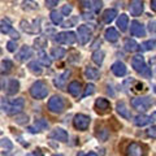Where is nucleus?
Returning a JSON list of instances; mask_svg holds the SVG:
<instances>
[{"instance_id": "obj_1", "label": "nucleus", "mask_w": 156, "mask_h": 156, "mask_svg": "<svg viewBox=\"0 0 156 156\" xmlns=\"http://www.w3.org/2000/svg\"><path fill=\"white\" fill-rule=\"evenodd\" d=\"M23 105H25V100H23V98H17V99L9 101V103H8V101L3 100V108H4V111H5L8 115H11V116L21 113L22 109H23Z\"/></svg>"}, {"instance_id": "obj_2", "label": "nucleus", "mask_w": 156, "mask_h": 156, "mask_svg": "<svg viewBox=\"0 0 156 156\" xmlns=\"http://www.w3.org/2000/svg\"><path fill=\"white\" fill-rule=\"evenodd\" d=\"M30 95L34 99H44L48 95V86L44 81H37L30 87Z\"/></svg>"}, {"instance_id": "obj_3", "label": "nucleus", "mask_w": 156, "mask_h": 156, "mask_svg": "<svg viewBox=\"0 0 156 156\" xmlns=\"http://www.w3.org/2000/svg\"><path fill=\"white\" fill-rule=\"evenodd\" d=\"M131 65H133L134 70L140 73L142 76H146V77H150L151 76V72H150V68H147L146 65V61H144V57L142 55H136L133 57L131 60Z\"/></svg>"}, {"instance_id": "obj_4", "label": "nucleus", "mask_w": 156, "mask_h": 156, "mask_svg": "<svg viewBox=\"0 0 156 156\" xmlns=\"http://www.w3.org/2000/svg\"><path fill=\"white\" fill-rule=\"evenodd\" d=\"M131 105L133 108L139 111V112H146L151 108L152 105V99L150 96H140V98H134L131 100Z\"/></svg>"}, {"instance_id": "obj_5", "label": "nucleus", "mask_w": 156, "mask_h": 156, "mask_svg": "<svg viewBox=\"0 0 156 156\" xmlns=\"http://www.w3.org/2000/svg\"><path fill=\"white\" fill-rule=\"evenodd\" d=\"M53 39H55V42L58 43V44L70 46L77 42V35L73 31H62V33H57Z\"/></svg>"}, {"instance_id": "obj_6", "label": "nucleus", "mask_w": 156, "mask_h": 156, "mask_svg": "<svg viewBox=\"0 0 156 156\" xmlns=\"http://www.w3.org/2000/svg\"><path fill=\"white\" fill-rule=\"evenodd\" d=\"M48 109H50L52 113H61L62 111L65 109V103L62 100L61 96L53 95L50 100H48Z\"/></svg>"}, {"instance_id": "obj_7", "label": "nucleus", "mask_w": 156, "mask_h": 156, "mask_svg": "<svg viewBox=\"0 0 156 156\" xmlns=\"http://www.w3.org/2000/svg\"><path fill=\"white\" fill-rule=\"evenodd\" d=\"M90 117L86 116L83 113H78L74 116V120H73V125H74V128L77 130H81V131H85L87 130L90 125Z\"/></svg>"}, {"instance_id": "obj_8", "label": "nucleus", "mask_w": 156, "mask_h": 156, "mask_svg": "<svg viewBox=\"0 0 156 156\" xmlns=\"http://www.w3.org/2000/svg\"><path fill=\"white\" fill-rule=\"evenodd\" d=\"M41 21L39 20H34V21L30 23L29 21H25V20H22L21 22H20V26H21V30L25 31L27 34H37L41 31Z\"/></svg>"}, {"instance_id": "obj_9", "label": "nucleus", "mask_w": 156, "mask_h": 156, "mask_svg": "<svg viewBox=\"0 0 156 156\" xmlns=\"http://www.w3.org/2000/svg\"><path fill=\"white\" fill-rule=\"evenodd\" d=\"M76 35H77V39L81 44H86V43L90 41L91 35H92V30L89 26L81 25V26H78V30H77Z\"/></svg>"}, {"instance_id": "obj_10", "label": "nucleus", "mask_w": 156, "mask_h": 156, "mask_svg": "<svg viewBox=\"0 0 156 156\" xmlns=\"http://www.w3.org/2000/svg\"><path fill=\"white\" fill-rule=\"evenodd\" d=\"M0 31H2L3 34H8V35H11L13 39H16V41L20 38L18 31L14 30V29L12 27V25L7 21V20H3V21L0 22Z\"/></svg>"}, {"instance_id": "obj_11", "label": "nucleus", "mask_w": 156, "mask_h": 156, "mask_svg": "<svg viewBox=\"0 0 156 156\" xmlns=\"http://www.w3.org/2000/svg\"><path fill=\"white\" fill-rule=\"evenodd\" d=\"M33 48L29 46H22L20 48V51L16 53V58L20 62H25L26 60H29L30 57H33Z\"/></svg>"}, {"instance_id": "obj_12", "label": "nucleus", "mask_w": 156, "mask_h": 156, "mask_svg": "<svg viewBox=\"0 0 156 156\" xmlns=\"http://www.w3.org/2000/svg\"><path fill=\"white\" fill-rule=\"evenodd\" d=\"M109 109H111V103L107 99H104V98H99V99H96V101H95V111L99 115H104Z\"/></svg>"}, {"instance_id": "obj_13", "label": "nucleus", "mask_w": 156, "mask_h": 156, "mask_svg": "<svg viewBox=\"0 0 156 156\" xmlns=\"http://www.w3.org/2000/svg\"><path fill=\"white\" fill-rule=\"evenodd\" d=\"M50 138L51 139H55V140H60V142H68V138H69V135L68 133L61 129V128H56L53 129L51 133H50Z\"/></svg>"}, {"instance_id": "obj_14", "label": "nucleus", "mask_w": 156, "mask_h": 156, "mask_svg": "<svg viewBox=\"0 0 156 156\" xmlns=\"http://www.w3.org/2000/svg\"><path fill=\"white\" fill-rule=\"evenodd\" d=\"M130 33H131V35H134V37H144L146 29L140 22L134 20V21H131V23H130Z\"/></svg>"}, {"instance_id": "obj_15", "label": "nucleus", "mask_w": 156, "mask_h": 156, "mask_svg": "<svg viewBox=\"0 0 156 156\" xmlns=\"http://www.w3.org/2000/svg\"><path fill=\"white\" fill-rule=\"evenodd\" d=\"M112 73L116 76V77H124L126 74V72H128V69H126V66L124 62L121 61H116L113 65H112Z\"/></svg>"}, {"instance_id": "obj_16", "label": "nucleus", "mask_w": 156, "mask_h": 156, "mask_svg": "<svg viewBox=\"0 0 156 156\" xmlns=\"http://www.w3.org/2000/svg\"><path fill=\"white\" fill-rule=\"evenodd\" d=\"M70 76V70H65L62 74H60L58 77H56L55 80H53V83L57 89H65V85H66V78Z\"/></svg>"}, {"instance_id": "obj_17", "label": "nucleus", "mask_w": 156, "mask_h": 156, "mask_svg": "<svg viewBox=\"0 0 156 156\" xmlns=\"http://www.w3.org/2000/svg\"><path fill=\"white\" fill-rule=\"evenodd\" d=\"M128 155L129 156H143L144 155L143 147L138 143H130L128 147Z\"/></svg>"}, {"instance_id": "obj_18", "label": "nucleus", "mask_w": 156, "mask_h": 156, "mask_svg": "<svg viewBox=\"0 0 156 156\" xmlns=\"http://www.w3.org/2000/svg\"><path fill=\"white\" fill-rule=\"evenodd\" d=\"M116 109H117V112H119V115L121 117H124V119H126V120H130L131 113H130V111L128 109V105H126L124 101H119L117 105H116Z\"/></svg>"}, {"instance_id": "obj_19", "label": "nucleus", "mask_w": 156, "mask_h": 156, "mask_svg": "<svg viewBox=\"0 0 156 156\" xmlns=\"http://www.w3.org/2000/svg\"><path fill=\"white\" fill-rule=\"evenodd\" d=\"M85 76H86V78H89V80H91V81H96V80H99L100 73L96 68L87 65L85 68Z\"/></svg>"}, {"instance_id": "obj_20", "label": "nucleus", "mask_w": 156, "mask_h": 156, "mask_svg": "<svg viewBox=\"0 0 156 156\" xmlns=\"http://www.w3.org/2000/svg\"><path fill=\"white\" fill-rule=\"evenodd\" d=\"M68 91H69V94L73 95V96H80L81 91H82V85H81V82H78V81L70 82V83L68 85Z\"/></svg>"}, {"instance_id": "obj_21", "label": "nucleus", "mask_w": 156, "mask_h": 156, "mask_svg": "<svg viewBox=\"0 0 156 156\" xmlns=\"http://www.w3.org/2000/svg\"><path fill=\"white\" fill-rule=\"evenodd\" d=\"M152 117L151 116H147V115H138L134 119V124L136 126H146V125H148L152 122Z\"/></svg>"}, {"instance_id": "obj_22", "label": "nucleus", "mask_w": 156, "mask_h": 156, "mask_svg": "<svg viewBox=\"0 0 156 156\" xmlns=\"http://www.w3.org/2000/svg\"><path fill=\"white\" fill-rule=\"evenodd\" d=\"M142 12H143V3L140 0H133V3L130 5V13L133 16H139Z\"/></svg>"}, {"instance_id": "obj_23", "label": "nucleus", "mask_w": 156, "mask_h": 156, "mask_svg": "<svg viewBox=\"0 0 156 156\" xmlns=\"http://www.w3.org/2000/svg\"><path fill=\"white\" fill-rule=\"evenodd\" d=\"M117 26L121 31H126L128 30V26H129V17L126 16L125 13L120 14L119 18H117Z\"/></svg>"}, {"instance_id": "obj_24", "label": "nucleus", "mask_w": 156, "mask_h": 156, "mask_svg": "<svg viewBox=\"0 0 156 156\" xmlns=\"http://www.w3.org/2000/svg\"><path fill=\"white\" fill-rule=\"evenodd\" d=\"M124 47H125V50L128 51V52H135V51H138L140 46L136 43L134 39H125V42H124Z\"/></svg>"}, {"instance_id": "obj_25", "label": "nucleus", "mask_w": 156, "mask_h": 156, "mask_svg": "<svg viewBox=\"0 0 156 156\" xmlns=\"http://www.w3.org/2000/svg\"><path fill=\"white\" fill-rule=\"evenodd\" d=\"M104 37L108 42H116L120 35H119V31H117L115 27H108L104 33Z\"/></svg>"}, {"instance_id": "obj_26", "label": "nucleus", "mask_w": 156, "mask_h": 156, "mask_svg": "<svg viewBox=\"0 0 156 156\" xmlns=\"http://www.w3.org/2000/svg\"><path fill=\"white\" fill-rule=\"evenodd\" d=\"M38 62L41 65H43V66H50L52 60L44 51H39V53H38Z\"/></svg>"}, {"instance_id": "obj_27", "label": "nucleus", "mask_w": 156, "mask_h": 156, "mask_svg": "<svg viewBox=\"0 0 156 156\" xmlns=\"http://www.w3.org/2000/svg\"><path fill=\"white\" fill-rule=\"evenodd\" d=\"M116 16H117V11H116V9H107V11H104L101 18H103V22L111 23L116 18Z\"/></svg>"}, {"instance_id": "obj_28", "label": "nucleus", "mask_w": 156, "mask_h": 156, "mask_svg": "<svg viewBox=\"0 0 156 156\" xmlns=\"http://www.w3.org/2000/svg\"><path fill=\"white\" fill-rule=\"evenodd\" d=\"M20 90V82L17 80H11L9 81V83L7 86V94L8 95H14L17 94Z\"/></svg>"}, {"instance_id": "obj_29", "label": "nucleus", "mask_w": 156, "mask_h": 156, "mask_svg": "<svg viewBox=\"0 0 156 156\" xmlns=\"http://www.w3.org/2000/svg\"><path fill=\"white\" fill-rule=\"evenodd\" d=\"M27 68H29V70H30L33 74H35V76H41L42 72H43V68L38 61H30L29 62V65H27Z\"/></svg>"}, {"instance_id": "obj_30", "label": "nucleus", "mask_w": 156, "mask_h": 156, "mask_svg": "<svg viewBox=\"0 0 156 156\" xmlns=\"http://www.w3.org/2000/svg\"><path fill=\"white\" fill-rule=\"evenodd\" d=\"M48 44V39L46 37H37V39L34 41V46H35V48H38V50H43L44 47H47Z\"/></svg>"}, {"instance_id": "obj_31", "label": "nucleus", "mask_w": 156, "mask_h": 156, "mask_svg": "<svg viewBox=\"0 0 156 156\" xmlns=\"http://www.w3.org/2000/svg\"><path fill=\"white\" fill-rule=\"evenodd\" d=\"M65 53H66V51L64 50V48H61V47H55V48H52L51 50V56L53 58H56V60L62 58L65 56Z\"/></svg>"}, {"instance_id": "obj_32", "label": "nucleus", "mask_w": 156, "mask_h": 156, "mask_svg": "<svg viewBox=\"0 0 156 156\" xmlns=\"http://www.w3.org/2000/svg\"><path fill=\"white\" fill-rule=\"evenodd\" d=\"M92 61L95 62V64L98 65H101L104 61V52L99 50V51H95L94 53H92Z\"/></svg>"}, {"instance_id": "obj_33", "label": "nucleus", "mask_w": 156, "mask_h": 156, "mask_svg": "<svg viewBox=\"0 0 156 156\" xmlns=\"http://www.w3.org/2000/svg\"><path fill=\"white\" fill-rule=\"evenodd\" d=\"M51 21L55 23V25H60V23L62 22V14H61V12L52 11L51 12Z\"/></svg>"}, {"instance_id": "obj_34", "label": "nucleus", "mask_w": 156, "mask_h": 156, "mask_svg": "<svg viewBox=\"0 0 156 156\" xmlns=\"http://www.w3.org/2000/svg\"><path fill=\"white\" fill-rule=\"evenodd\" d=\"M13 69V62L11 60H3L2 62V72L3 73H9Z\"/></svg>"}, {"instance_id": "obj_35", "label": "nucleus", "mask_w": 156, "mask_h": 156, "mask_svg": "<svg viewBox=\"0 0 156 156\" xmlns=\"http://www.w3.org/2000/svg\"><path fill=\"white\" fill-rule=\"evenodd\" d=\"M35 128L38 131H42V130H46L48 128V122L46 120L43 119H39V120H35Z\"/></svg>"}, {"instance_id": "obj_36", "label": "nucleus", "mask_w": 156, "mask_h": 156, "mask_svg": "<svg viewBox=\"0 0 156 156\" xmlns=\"http://www.w3.org/2000/svg\"><path fill=\"white\" fill-rule=\"evenodd\" d=\"M142 47H143V50H146V51L154 50V48L156 47V39H150V41L143 42L142 43Z\"/></svg>"}, {"instance_id": "obj_37", "label": "nucleus", "mask_w": 156, "mask_h": 156, "mask_svg": "<svg viewBox=\"0 0 156 156\" xmlns=\"http://www.w3.org/2000/svg\"><path fill=\"white\" fill-rule=\"evenodd\" d=\"M37 8H38V3L33 2V0H25L23 2V9H26V11H34Z\"/></svg>"}, {"instance_id": "obj_38", "label": "nucleus", "mask_w": 156, "mask_h": 156, "mask_svg": "<svg viewBox=\"0 0 156 156\" xmlns=\"http://www.w3.org/2000/svg\"><path fill=\"white\" fill-rule=\"evenodd\" d=\"M27 121H29V116L27 115H21V113H18L16 116V122L18 125H25L27 124Z\"/></svg>"}, {"instance_id": "obj_39", "label": "nucleus", "mask_w": 156, "mask_h": 156, "mask_svg": "<svg viewBox=\"0 0 156 156\" xmlns=\"http://www.w3.org/2000/svg\"><path fill=\"white\" fill-rule=\"evenodd\" d=\"M0 147L7 148V150H12L13 148V143L8 138H3V139H0Z\"/></svg>"}, {"instance_id": "obj_40", "label": "nucleus", "mask_w": 156, "mask_h": 156, "mask_svg": "<svg viewBox=\"0 0 156 156\" xmlns=\"http://www.w3.org/2000/svg\"><path fill=\"white\" fill-rule=\"evenodd\" d=\"M95 92V86L92 85V83H89L86 86V90L83 92V96H89V95H92Z\"/></svg>"}, {"instance_id": "obj_41", "label": "nucleus", "mask_w": 156, "mask_h": 156, "mask_svg": "<svg viewBox=\"0 0 156 156\" xmlns=\"http://www.w3.org/2000/svg\"><path fill=\"white\" fill-rule=\"evenodd\" d=\"M7 50L9 52H16V50H17V43L14 42V41H9L7 43Z\"/></svg>"}, {"instance_id": "obj_42", "label": "nucleus", "mask_w": 156, "mask_h": 156, "mask_svg": "<svg viewBox=\"0 0 156 156\" xmlns=\"http://www.w3.org/2000/svg\"><path fill=\"white\" fill-rule=\"evenodd\" d=\"M92 2V7H94V11L95 12H99L101 5H103V3H101V0H91Z\"/></svg>"}, {"instance_id": "obj_43", "label": "nucleus", "mask_w": 156, "mask_h": 156, "mask_svg": "<svg viewBox=\"0 0 156 156\" xmlns=\"http://www.w3.org/2000/svg\"><path fill=\"white\" fill-rule=\"evenodd\" d=\"M72 11H73L72 5H64V7H62V9H61V14H62V16H69V14L72 13Z\"/></svg>"}, {"instance_id": "obj_44", "label": "nucleus", "mask_w": 156, "mask_h": 156, "mask_svg": "<svg viewBox=\"0 0 156 156\" xmlns=\"http://www.w3.org/2000/svg\"><path fill=\"white\" fill-rule=\"evenodd\" d=\"M147 135L150 138L156 139V126H151V128L147 129Z\"/></svg>"}, {"instance_id": "obj_45", "label": "nucleus", "mask_w": 156, "mask_h": 156, "mask_svg": "<svg viewBox=\"0 0 156 156\" xmlns=\"http://www.w3.org/2000/svg\"><path fill=\"white\" fill-rule=\"evenodd\" d=\"M81 3H82V5H83L85 9H92V2L91 0H81Z\"/></svg>"}, {"instance_id": "obj_46", "label": "nucleus", "mask_w": 156, "mask_h": 156, "mask_svg": "<svg viewBox=\"0 0 156 156\" xmlns=\"http://www.w3.org/2000/svg\"><path fill=\"white\" fill-rule=\"evenodd\" d=\"M148 30L151 34H156V21H150L148 22Z\"/></svg>"}, {"instance_id": "obj_47", "label": "nucleus", "mask_w": 156, "mask_h": 156, "mask_svg": "<svg viewBox=\"0 0 156 156\" xmlns=\"http://www.w3.org/2000/svg\"><path fill=\"white\" fill-rule=\"evenodd\" d=\"M58 3V0H46V7L47 8H53L56 7Z\"/></svg>"}, {"instance_id": "obj_48", "label": "nucleus", "mask_w": 156, "mask_h": 156, "mask_svg": "<svg viewBox=\"0 0 156 156\" xmlns=\"http://www.w3.org/2000/svg\"><path fill=\"white\" fill-rule=\"evenodd\" d=\"M26 156H43L42 152H39V151H35V152H30V154H27Z\"/></svg>"}, {"instance_id": "obj_49", "label": "nucleus", "mask_w": 156, "mask_h": 156, "mask_svg": "<svg viewBox=\"0 0 156 156\" xmlns=\"http://www.w3.org/2000/svg\"><path fill=\"white\" fill-rule=\"evenodd\" d=\"M151 9L156 12V0H151Z\"/></svg>"}, {"instance_id": "obj_50", "label": "nucleus", "mask_w": 156, "mask_h": 156, "mask_svg": "<svg viewBox=\"0 0 156 156\" xmlns=\"http://www.w3.org/2000/svg\"><path fill=\"white\" fill-rule=\"evenodd\" d=\"M27 130L30 131V133H38V130H37L35 126H30V128H27Z\"/></svg>"}, {"instance_id": "obj_51", "label": "nucleus", "mask_w": 156, "mask_h": 156, "mask_svg": "<svg viewBox=\"0 0 156 156\" xmlns=\"http://www.w3.org/2000/svg\"><path fill=\"white\" fill-rule=\"evenodd\" d=\"M80 156H98L95 152H89V154H86V155H80Z\"/></svg>"}, {"instance_id": "obj_52", "label": "nucleus", "mask_w": 156, "mask_h": 156, "mask_svg": "<svg viewBox=\"0 0 156 156\" xmlns=\"http://www.w3.org/2000/svg\"><path fill=\"white\" fill-rule=\"evenodd\" d=\"M154 76H155V78H156V68L154 69Z\"/></svg>"}, {"instance_id": "obj_53", "label": "nucleus", "mask_w": 156, "mask_h": 156, "mask_svg": "<svg viewBox=\"0 0 156 156\" xmlns=\"http://www.w3.org/2000/svg\"><path fill=\"white\" fill-rule=\"evenodd\" d=\"M154 91H155V94H156V85H155V87H154Z\"/></svg>"}, {"instance_id": "obj_54", "label": "nucleus", "mask_w": 156, "mask_h": 156, "mask_svg": "<svg viewBox=\"0 0 156 156\" xmlns=\"http://www.w3.org/2000/svg\"><path fill=\"white\" fill-rule=\"evenodd\" d=\"M53 156H62V155H53Z\"/></svg>"}, {"instance_id": "obj_55", "label": "nucleus", "mask_w": 156, "mask_h": 156, "mask_svg": "<svg viewBox=\"0 0 156 156\" xmlns=\"http://www.w3.org/2000/svg\"><path fill=\"white\" fill-rule=\"evenodd\" d=\"M0 55H2V50H0Z\"/></svg>"}]
</instances>
